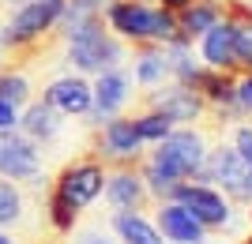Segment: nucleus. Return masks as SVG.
<instances>
[{
    "instance_id": "nucleus-1",
    "label": "nucleus",
    "mask_w": 252,
    "mask_h": 244,
    "mask_svg": "<svg viewBox=\"0 0 252 244\" xmlns=\"http://www.w3.org/2000/svg\"><path fill=\"white\" fill-rule=\"evenodd\" d=\"M207 184H219L226 199L252 207V169L226 143H211V150H207Z\"/></svg>"
},
{
    "instance_id": "nucleus-22",
    "label": "nucleus",
    "mask_w": 252,
    "mask_h": 244,
    "mask_svg": "<svg viewBox=\"0 0 252 244\" xmlns=\"http://www.w3.org/2000/svg\"><path fill=\"white\" fill-rule=\"evenodd\" d=\"M233 150L249 162V169H252V124H241L237 132H233Z\"/></svg>"
},
{
    "instance_id": "nucleus-27",
    "label": "nucleus",
    "mask_w": 252,
    "mask_h": 244,
    "mask_svg": "<svg viewBox=\"0 0 252 244\" xmlns=\"http://www.w3.org/2000/svg\"><path fill=\"white\" fill-rule=\"evenodd\" d=\"M87 244H109V241H102V237H87Z\"/></svg>"
},
{
    "instance_id": "nucleus-24",
    "label": "nucleus",
    "mask_w": 252,
    "mask_h": 244,
    "mask_svg": "<svg viewBox=\"0 0 252 244\" xmlns=\"http://www.w3.org/2000/svg\"><path fill=\"white\" fill-rule=\"evenodd\" d=\"M68 8L72 11H102L105 0H68Z\"/></svg>"
},
{
    "instance_id": "nucleus-15",
    "label": "nucleus",
    "mask_w": 252,
    "mask_h": 244,
    "mask_svg": "<svg viewBox=\"0 0 252 244\" xmlns=\"http://www.w3.org/2000/svg\"><path fill=\"white\" fill-rule=\"evenodd\" d=\"M113 229L125 244H166V237L158 233V225H151L143 214L136 211H117L113 214Z\"/></svg>"
},
{
    "instance_id": "nucleus-7",
    "label": "nucleus",
    "mask_w": 252,
    "mask_h": 244,
    "mask_svg": "<svg viewBox=\"0 0 252 244\" xmlns=\"http://www.w3.org/2000/svg\"><path fill=\"white\" fill-rule=\"evenodd\" d=\"M128 102H132V75L125 68H109V72L94 75V83H91V113H87L91 128L117 117Z\"/></svg>"
},
{
    "instance_id": "nucleus-21",
    "label": "nucleus",
    "mask_w": 252,
    "mask_h": 244,
    "mask_svg": "<svg viewBox=\"0 0 252 244\" xmlns=\"http://www.w3.org/2000/svg\"><path fill=\"white\" fill-rule=\"evenodd\" d=\"M233 98H237V109H241L245 117H252V72H237V90H233Z\"/></svg>"
},
{
    "instance_id": "nucleus-29",
    "label": "nucleus",
    "mask_w": 252,
    "mask_h": 244,
    "mask_svg": "<svg viewBox=\"0 0 252 244\" xmlns=\"http://www.w3.org/2000/svg\"><path fill=\"white\" fill-rule=\"evenodd\" d=\"M0 72H4V49H0Z\"/></svg>"
},
{
    "instance_id": "nucleus-23",
    "label": "nucleus",
    "mask_w": 252,
    "mask_h": 244,
    "mask_svg": "<svg viewBox=\"0 0 252 244\" xmlns=\"http://www.w3.org/2000/svg\"><path fill=\"white\" fill-rule=\"evenodd\" d=\"M15 124H19V109L0 98V128H15Z\"/></svg>"
},
{
    "instance_id": "nucleus-17",
    "label": "nucleus",
    "mask_w": 252,
    "mask_h": 244,
    "mask_svg": "<svg viewBox=\"0 0 252 244\" xmlns=\"http://www.w3.org/2000/svg\"><path fill=\"white\" fill-rule=\"evenodd\" d=\"M136 136L143 139V143H158L162 136H169V128H173V120L166 117V113H158V109H143V113H136Z\"/></svg>"
},
{
    "instance_id": "nucleus-4",
    "label": "nucleus",
    "mask_w": 252,
    "mask_h": 244,
    "mask_svg": "<svg viewBox=\"0 0 252 244\" xmlns=\"http://www.w3.org/2000/svg\"><path fill=\"white\" fill-rule=\"evenodd\" d=\"M102 19L128 45L155 42V4L151 0H105Z\"/></svg>"
},
{
    "instance_id": "nucleus-20",
    "label": "nucleus",
    "mask_w": 252,
    "mask_h": 244,
    "mask_svg": "<svg viewBox=\"0 0 252 244\" xmlns=\"http://www.w3.org/2000/svg\"><path fill=\"white\" fill-rule=\"evenodd\" d=\"M237 27V72H252V19L249 23H233Z\"/></svg>"
},
{
    "instance_id": "nucleus-16",
    "label": "nucleus",
    "mask_w": 252,
    "mask_h": 244,
    "mask_svg": "<svg viewBox=\"0 0 252 244\" xmlns=\"http://www.w3.org/2000/svg\"><path fill=\"white\" fill-rule=\"evenodd\" d=\"M31 75L27 72H15V68H8V72H0V98L4 102H11L15 109H23L27 102H31Z\"/></svg>"
},
{
    "instance_id": "nucleus-30",
    "label": "nucleus",
    "mask_w": 252,
    "mask_h": 244,
    "mask_svg": "<svg viewBox=\"0 0 252 244\" xmlns=\"http://www.w3.org/2000/svg\"><path fill=\"white\" fill-rule=\"evenodd\" d=\"M249 222H252V214H249ZM245 244H252V237H245Z\"/></svg>"
},
{
    "instance_id": "nucleus-12",
    "label": "nucleus",
    "mask_w": 252,
    "mask_h": 244,
    "mask_svg": "<svg viewBox=\"0 0 252 244\" xmlns=\"http://www.w3.org/2000/svg\"><path fill=\"white\" fill-rule=\"evenodd\" d=\"M132 75L143 90L166 83L169 79V60H166V45L162 42H136L132 45Z\"/></svg>"
},
{
    "instance_id": "nucleus-13",
    "label": "nucleus",
    "mask_w": 252,
    "mask_h": 244,
    "mask_svg": "<svg viewBox=\"0 0 252 244\" xmlns=\"http://www.w3.org/2000/svg\"><path fill=\"white\" fill-rule=\"evenodd\" d=\"M15 128L42 147L49 139H57V132H61V113H57L45 98H38V102H27V109H23V117H19Z\"/></svg>"
},
{
    "instance_id": "nucleus-18",
    "label": "nucleus",
    "mask_w": 252,
    "mask_h": 244,
    "mask_svg": "<svg viewBox=\"0 0 252 244\" xmlns=\"http://www.w3.org/2000/svg\"><path fill=\"white\" fill-rule=\"evenodd\" d=\"M45 214H49V222H53L57 233H72L75 222H79V207H72L61 191H49V207H45Z\"/></svg>"
},
{
    "instance_id": "nucleus-6",
    "label": "nucleus",
    "mask_w": 252,
    "mask_h": 244,
    "mask_svg": "<svg viewBox=\"0 0 252 244\" xmlns=\"http://www.w3.org/2000/svg\"><path fill=\"white\" fill-rule=\"evenodd\" d=\"M0 177L8 181H38L42 177V150L15 128H0Z\"/></svg>"
},
{
    "instance_id": "nucleus-25",
    "label": "nucleus",
    "mask_w": 252,
    "mask_h": 244,
    "mask_svg": "<svg viewBox=\"0 0 252 244\" xmlns=\"http://www.w3.org/2000/svg\"><path fill=\"white\" fill-rule=\"evenodd\" d=\"M158 4H162V8H169V11H181L189 0H158Z\"/></svg>"
},
{
    "instance_id": "nucleus-14",
    "label": "nucleus",
    "mask_w": 252,
    "mask_h": 244,
    "mask_svg": "<svg viewBox=\"0 0 252 244\" xmlns=\"http://www.w3.org/2000/svg\"><path fill=\"white\" fill-rule=\"evenodd\" d=\"M222 15H226V11H222V0H189V4L177 11V27H181L185 38L196 42V38H200L207 27H215Z\"/></svg>"
},
{
    "instance_id": "nucleus-10",
    "label": "nucleus",
    "mask_w": 252,
    "mask_h": 244,
    "mask_svg": "<svg viewBox=\"0 0 252 244\" xmlns=\"http://www.w3.org/2000/svg\"><path fill=\"white\" fill-rule=\"evenodd\" d=\"M237 27L222 15L215 27L200 34V64L203 68H219V72H237Z\"/></svg>"
},
{
    "instance_id": "nucleus-5",
    "label": "nucleus",
    "mask_w": 252,
    "mask_h": 244,
    "mask_svg": "<svg viewBox=\"0 0 252 244\" xmlns=\"http://www.w3.org/2000/svg\"><path fill=\"white\" fill-rule=\"evenodd\" d=\"M169 199H177L181 207H189V211L196 214L207 229H230V222H233L230 199H226L219 188L203 184V181H181L177 188H173Z\"/></svg>"
},
{
    "instance_id": "nucleus-26",
    "label": "nucleus",
    "mask_w": 252,
    "mask_h": 244,
    "mask_svg": "<svg viewBox=\"0 0 252 244\" xmlns=\"http://www.w3.org/2000/svg\"><path fill=\"white\" fill-rule=\"evenodd\" d=\"M0 244H15V241H11V237L4 233V229H0Z\"/></svg>"
},
{
    "instance_id": "nucleus-3",
    "label": "nucleus",
    "mask_w": 252,
    "mask_h": 244,
    "mask_svg": "<svg viewBox=\"0 0 252 244\" xmlns=\"http://www.w3.org/2000/svg\"><path fill=\"white\" fill-rule=\"evenodd\" d=\"M143 109H158L166 113L173 124H196V120L207 117V102L200 98V90L177 83V79H166V83L151 86L143 94Z\"/></svg>"
},
{
    "instance_id": "nucleus-28",
    "label": "nucleus",
    "mask_w": 252,
    "mask_h": 244,
    "mask_svg": "<svg viewBox=\"0 0 252 244\" xmlns=\"http://www.w3.org/2000/svg\"><path fill=\"white\" fill-rule=\"evenodd\" d=\"M4 4H11V8H19V4H27V0H4Z\"/></svg>"
},
{
    "instance_id": "nucleus-9",
    "label": "nucleus",
    "mask_w": 252,
    "mask_h": 244,
    "mask_svg": "<svg viewBox=\"0 0 252 244\" xmlns=\"http://www.w3.org/2000/svg\"><path fill=\"white\" fill-rule=\"evenodd\" d=\"M105 199L113 211H136V214L155 211V195L147 191L139 169H128V165L105 169Z\"/></svg>"
},
{
    "instance_id": "nucleus-11",
    "label": "nucleus",
    "mask_w": 252,
    "mask_h": 244,
    "mask_svg": "<svg viewBox=\"0 0 252 244\" xmlns=\"http://www.w3.org/2000/svg\"><path fill=\"white\" fill-rule=\"evenodd\" d=\"M42 98L61 117H87L91 113V83L83 75H61V79H53Z\"/></svg>"
},
{
    "instance_id": "nucleus-2",
    "label": "nucleus",
    "mask_w": 252,
    "mask_h": 244,
    "mask_svg": "<svg viewBox=\"0 0 252 244\" xmlns=\"http://www.w3.org/2000/svg\"><path fill=\"white\" fill-rule=\"evenodd\" d=\"M105 188V165L91 154H79L75 162H68L61 173H57V181H53V191H61L64 199L72 203V207H91V203L102 195Z\"/></svg>"
},
{
    "instance_id": "nucleus-19",
    "label": "nucleus",
    "mask_w": 252,
    "mask_h": 244,
    "mask_svg": "<svg viewBox=\"0 0 252 244\" xmlns=\"http://www.w3.org/2000/svg\"><path fill=\"white\" fill-rule=\"evenodd\" d=\"M19 214H23V195H19V188H15L8 177H0V225L19 222Z\"/></svg>"
},
{
    "instance_id": "nucleus-8",
    "label": "nucleus",
    "mask_w": 252,
    "mask_h": 244,
    "mask_svg": "<svg viewBox=\"0 0 252 244\" xmlns=\"http://www.w3.org/2000/svg\"><path fill=\"white\" fill-rule=\"evenodd\" d=\"M155 225L158 233L166 237L169 244H207V225L196 218V214L189 211V207H181L177 199H162L155 203Z\"/></svg>"
}]
</instances>
